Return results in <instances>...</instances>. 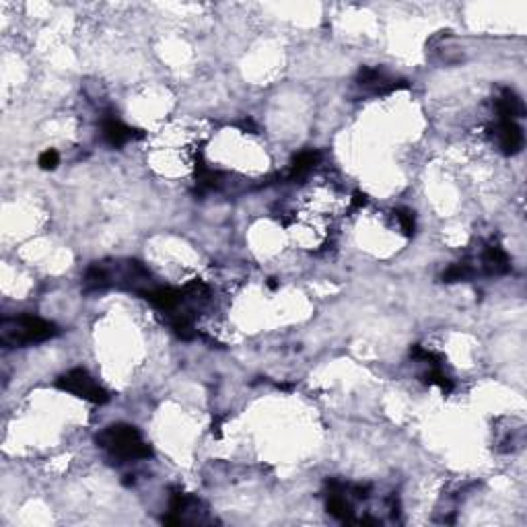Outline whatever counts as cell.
Here are the masks:
<instances>
[{
  "instance_id": "1",
  "label": "cell",
  "mask_w": 527,
  "mask_h": 527,
  "mask_svg": "<svg viewBox=\"0 0 527 527\" xmlns=\"http://www.w3.org/2000/svg\"><path fill=\"white\" fill-rule=\"evenodd\" d=\"M97 445L107 451L118 461L149 459L153 449L142 439L140 431L132 424H110L97 435Z\"/></svg>"
},
{
  "instance_id": "2",
  "label": "cell",
  "mask_w": 527,
  "mask_h": 527,
  "mask_svg": "<svg viewBox=\"0 0 527 527\" xmlns=\"http://www.w3.org/2000/svg\"><path fill=\"white\" fill-rule=\"evenodd\" d=\"M60 334L58 325L38 316H19L4 320L0 324V344L4 348H23L29 344H40Z\"/></svg>"
},
{
  "instance_id": "3",
  "label": "cell",
  "mask_w": 527,
  "mask_h": 527,
  "mask_svg": "<svg viewBox=\"0 0 527 527\" xmlns=\"http://www.w3.org/2000/svg\"><path fill=\"white\" fill-rule=\"evenodd\" d=\"M56 387L62 392H68L77 398H82L91 404L103 406L110 402L107 389H103L84 369H70L68 373L60 375L56 381Z\"/></svg>"
},
{
  "instance_id": "4",
  "label": "cell",
  "mask_w": 527,
  "mask_h": 527,
  "mask_svg": "<svg viewBox=\"0 0 527 527\" xmlns=\"http://www.w3.org/2000/svg\"><path fill=\"white\" fill-rule=\"evenodd\" d=\"M142 299H147L155 309L165 311V313H173L179 309L181 303H186L181 288H171V286H155V288H147L140 292Z\"/></svg>"
},
{
  "instance_id": "5",
  "label": "cell",
  "mask_w": 527,
  "mask_h": 527,
  "mask_svg": "<svg viewBox=\"0 0 527 527\" xmlns=\"http://www.w3.org/2000/svg\"><path fill=\"white\" fill-rule=\"evenodd\" d=\"M496 138H498V147L505 155L513 157L517 153H521L524 149V130L519 128V124L509 118H498L496 126Z\"/></svg>"
},
{
  "instance_id": "6",
  "label": "cell",
  "mask_w": 527,
  "mask_h": 527,
  "mask_svg": "<svg viewBox=\"0 0 527 527\" xmlns=\"http://www.w3.org/2000/svg\"><path fill=\"white\" fill-rule=\"evenodd\" d=\"M101 134H103V140L114 149H120L126 142H130L132 138H142L140 130H134V128L126 126L116 116H105L101 120Z\"/></svg>"
},
{
  "instance_id": "7",
  "label": "cell",
  "mask_w": 527,
  "mask_h": 527,
  "mask_svg": "<svg viewBox=\"0 0 527 527\" xmlns=\"http://www.w3.org/2000/svg\"><path fill=\"white\" fill-rule=\"evenodd\" d=\"M322 161V153L320 151H303V153H299L292 163H290V167H288V171H286V175H284L283 179L286 181H297V179H303V177H307L311 171H313V167L316 165H320Z\"/></svg>"
},
{
  "instance_id": "8",
  "label": "cell",
  "mask_w": 527,
  "mask_h": 527,
  "mask_svg": "<svg viewBox=\"0 0 527 527\" xmlns=\"http://www.w3.org/2000/svg\"><path fill=\"white\" fill-rule=\"evenodd\" d=\"M496 110H498V118H509L515 122L526 116V105L513 89H503L500 97L496 99Z\"/></svg>"
},
{
  "instance_id": "9",
  "label": "cell",
  "mask_w": 527,
  "mask_h": 527,
  "mask_svg": "<svg viewBox=\"0 0 527 527\" xmlns=\"http://www.w3.org/2000/svg\"><path fill=\"white\" fill-rule=\"evenodd\" d=\"M482 266H484L487 274H494V276L507 274L511 270L509 255L500 245H488L482 253Z\"/></svg>"
},
{
  "instance_id": "10",
  "label": "cell",
  "mask_w": 527,
  "mask_h": 527,
  "mask_svg": "<svg viewBox=\"0 0 527 527\" xmlns=\"http://www.w3.org/2000/svg\"><path fill=\"white\" fill-rule=\"evenodd\" d=\"M171 327L173 332L181 338V340H194L196 338V327H194V318L186 311V313H177L171 318Z\"/></svg>"
},
{
  "instance_id": "11",
  "label": "cell",
  "mask_w": 527,
  "mask_h": 527,
  "mask_svg": "<svg viewBox=\"0 0 527 527\" xmlns=\"http://www.w3.org/2000/svg\"><path fill=\"white\" fill-rule=\"evenodd\" d=\"M420 379H422L424 385H437L443 394H451L453 387H455L453 379L447 377L445 373L441 371V366H431V371L424 373V375H420Z\"/></svg>"
},
{
  "instance_id": "12",
  "label": "cell",
  "mask_w": 527,
  "mask_h": 527,
  "mask_svg": "<svg viewBox=\"0 0 527 527\" xmlns=\"http://www.w3.org/2000/svg\"><path fill=\"white\" fill-rule=\"evenodd\" d=\"M472 274H474V270L470 268V264L459 262V264H453V266L447 268L445 274H443V281L445 283H461V281H468Z\"/></svg>"
},
{
  "instance_id": "13",
  "label": "cell",
  "mask_w": 527,
  "mask_h": 527,
  "mask_svg": "<svg viewBox=\"0 0 527 527\" xmlns=\"http://www.w3.org/2000/svg\"><path fill=\"white\" fill-rule=\"evenodd\" d=\"M394 216H396V221H398V225H400V229H402V233H404L406 237H412L416 233V221H414V212L412 210L396 208Z\"/></svg>"
},
{
  "instance_id": "14",
  "label": "cell",
  "mask_w": 527,
  "mask_h": 527,
  "mask_svg": "<svg viewBox=\"0 0 527 527\" xmlns=\"http://www.w3.org/2000/svg\"><path fill=\"white\" fill-rule=\"evenodd\" d=\"M40 167L43 171H54L56 167H58V163H60V155H58V151H54V149H47V151H43L40 155Z\"/></svg>"
},
{
  "instance_id": "15",
  "label": "cell",
  "mask_w": 527,
  "mask_h": 527,
  "mask_svg": "<svg viewBox=\"0 0 527 527\" xmlns=\"http://www.w3.org/2000/svg\"><path fill=\"white\" fill-rule=\"evenodd\" d=\"M363 206H366V194L365 192H355L350 198V210H361Z\"/></svg>"
},
{
  "instance_id": "16",
  "label": "cell",
  "mask_w": 527,
  "mask_h": 527,
  "mask_svg": "<svg viewBox=\"0 0 527 527\" xmlns=\"http://www.w3.org/2000/svg\"><path fill=\"white\" fill-rule=\"evenodd\" d=\"M210 433H212V435H214L216 439L221 437V433H223V418H218V416H216V418L212 420V426H210Z\"/></svg>"
},
{
  "instance_id": "17",
  "label": "cell",
  "mask_w": 527,
  "mask_h": 527,
  "mask_svg": "<svg viewBox=\"0 0 527 527\" xmlns=\"http://www.w3.org/2000/svg\"><path fill=\"white\" fill-rule=\"evenodd\" d=\"M239 128L244 130V132H251V134H255V124L251 122V120H244V122H239Z\"/></svg>"
},
{
  "instance_id": "18",
  "label": "cell",
  "mask_w": 527,
  "mask_h": 527,
  "mask_svg": "<svg viewBox=\"0 0 527 527\" xmlns=\"http://www.w3.org/2000/svg\"><path fill=\"white\" fill-rule=\"evenodd\" d=\"M268 288L276 290V288H279V281H276V279H268Z\"/></svg>"
}]
</instances>
